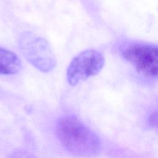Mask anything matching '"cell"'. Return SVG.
Wrapping results in <instances>:
<instances>
[{
  "label": "cell",
  "instance_id": "obj_1",
  "mask_svg": "<svg viewBox=\"0 0 158 158\" xmlns=\"http://www.w3.org/2000/svg\"><path fill=\"white\" fill-rule=\"evenodd\" d=\"M56 133L62 146L75 156L92 157L99 151L98 136L75 117L60 119L56 125Z\"/></svg>",
  "mask_w": 158,
  "mask_h": 158
},
{
  "label": "cell",
  "instance_id": "obj_2",
  "mask_svg": "<svg viewBox=\"0 0 158 158\" xmlns=\"http://www.w3.org/2000/svg\"><path fill=\"white\" fill-rule=\"evenodd\" d=\"M19 46L26 59L41 72H48L55 67V56L44 38L32 32L25 31L19 38Z\"/></svg>",
  "mask_w": 158,
  "mask_h": 158
},
{
  "label": "cell",
  "instance_id": "obj_3",
  "mask_svg": "<svg viewBox=\"0 0 158 158\" xmlns=\"http://www.w3.org/2000/svg\"><path fill=\"white\" fill-rule=\"evenodd\" d=\"M124 59L139 74L158 80V46L147 43H133L122 51Z\"/></svg>",
  "mask_w": 158,
  "mask_h": 158
},
{
  "label": "cell",
  "instance_id": "obj_4",
  "mask_svg": "<svg viewBox=\"0 0 158 158\" xmlns=\"http://www.w3.org/2000/svg\"><path fill=\"white\" fill-rule=\"evenodd\" d=\"M105 59L103 55L94 49L84 51L75 56L67 70V79L71 85L97 75L103 68Z\"/></svg>",
  "mask_w": 158,
  "mask_h": 158
},
{
  "label": "cell",
  "instance_id": "obj_5",
  "mask_svg": "<svg viewBox=\"0 0 158 158\" xmlns=\"http://www.w3.org/2000/svg\"><path fill=\"white\" fill-rule=\"evenodd\" d=\"M21 67V60L14 52L0 48V75L17 73Z\"/></svg>",
  "mask_w": 158,
  "mask_h": 158
},
{
  "label": "cell",
  "instance_id": "obj_6",
  "mask_svg": "<svg viewBox=\"0 0 158 158\" xmlns=\"http://www.w3.org/2000/svg\"><path fill=\"white\" fill-rule=\"evenodd\" d=\"M149 122L152 126L158 128V110L152 114L149 118Z\"/></svg>",
  "mask_w": 158,
  "mask_h": 158
}]
</instances>
